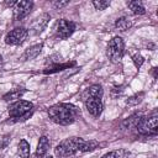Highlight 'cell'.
<instances>
[{
  "mask_svg": "<svg viewBox=\"0 0 158 158\" xmlns=\"http://www.w3.org/2000/svg\"><path fill=\"white\" fill-rule=\"evenodd\" d=\"M98 146L99 143L95 139L85 141L81 137H69L63 139L54 147V154L58 158H65V157H72L77 153L91 152Z\"/></svg>",
  "mask_w": 158,
  "mask_h": 158,
  "instance_id": "obj_1",
  "label": "cell"
},
{
  "mask_svg": "<svg viewBox=\"0 0 158 158\" xmlns=\"http://www.w3.org/2000/svg\"><path fill=\"white\" fill-rule=\"evenodd\" d=\"M48 117L57 125H62V126H68L72 125L80 115L79 109L73 105V104H68V102H59L56 105H52L48 110H47Z\"/></svg>",
  "mask_w": 158,
  "mask_h": 158,
  "instance_id": "obj_2",
  "label": "cell"
},
{
  "mask_svg": "<svg viewBox=\"0 0 158 158\" xmlns=\"http://www.w3.org/2000/svg\"><path fill=\"white\" fill-rule=\"evenodd\" d=\"M102 95H104L102 86L100 84H93L86 89L83 96L88 112L94 117H99L102 112V109H104Z\"/></svg>",
  "mask_w": 158,
  "mask_h": 158,
  "instance_id": "obj_3",
  "label": "cell"
},
{
  "mask_svg": "<svg viewBox=\"0 0 158 158\" xmlns=\"http://www.w3.org/2000/svg\"><path fill=\"white\" fill-rule=\"evenodd\" d=\"M33 104L26 100H16L11 102L7 107L10 118L14 121H25L31 117L33 112Z\"/></svg>",
  "mask_w": 158,
  "mask_h": 158,
  "instance_id": "obj_4",
  "label": "cell"
},
{
  "mask_svg": "<svg viewBox=\"0 0 158 158\" xmlns=\"http://www.w3.org/2000/svg\"><path fill=\"white\" fill-rule=\"evenodd\" d=\"M137 132L143 136H154L158 132V116L157 114H152L146 117H141L136 125Z\"/></svg>",
  "mask_w": 158,
  "mask_h": 158,
  "instance_id": "obj_5",
  "label": "cell"
},
{
  "mask_svg": "<svg viewBox=\"0 0 158 158\" xmlns=\"http://www.w3.org/2000/svg\"><path fill=\"white\" fill-rule=\"evenodd\" d=\"M125 53V42L120 36H115L109 41L106 47V56L112 63H118Z\"/></svg>",
  "mask_w": 158,
  "mask_h": 158,
  "instance_id": "obj_6",
  "label": "cell"
},
{
  "mask_svg": "<svg viewBox=\"0 0 158 158\" xmlns=\"http://www.w3.org/2000/svg\"><path fill=\"white\" fill-rule=\"evenodd\" d=\"M27 36H28V31L25 27H16L6 33L5 43L9 46H20L26 41Z\"/></svg>",
  "mask_w": 158,
  "mask_h": 158,
  "instance_id": "obj_7",
  "label": "cell"
},
{
  "mask_svg": "<svg viewBox=\"0 0 158 158\" xmlns=\"http://www.w3.org/2000/svg\"><path fill=\"white\" fill-rule=\"evenodd\" d=\"M75 27L77 25L73 21H69L67 19H60L57 22V27H56L57 36L62 40H67L73 35V32L75 31Z\"/></svg>",
  "mask_w": 158,
  "mask_h": 158,
  "instance_id": "obj_8",
  "label": "cell"
},
{
  "mask_svg": "<svg viewBox=\"0 0 158 158\" xmlns=\"http://www.w3.org/2000/svg\"><path fill=\"white\" fill-rule=\"evenodd\" d=\"M32 7H33L32 1H28V0L17 1L14 5V19L16 21H20V20L25 19L26 16L30 15V12L32 11Z\"/></svg>",
  "mask_w": 158,
  "mask_h": 158,
  "instance_id": "obj_9",
  "label": "cell"
},
{
  "mask_svg": "<svg viewBox=\"0 0 158 158\" xmlns=\"http://www.w3.org/2000/svg\"><path fill=\"white\" fill-rule=\"evenodd\" d=\"M77 63L75 62H68V63H54L51 64L49 67H47L46 69H43V74H53V73H58L62 72L64 69H69L72 67H74Z\"/></svg>",
  "mask_w": 158,
  "mask_h": 158,
  "instance_id": "obj_10",
  "label": "cell"
},
{
  "mask_svg": "<svg viewBox=\"0 0 158 158\" xmlns=\"http://www.w3.org/2000/svg\"><path fill=\"white\" fill-rule=\"evenodd\" d=\"M49 148V139L47 136H42L38 141V144H37V149H36V153L33 156V158H43L47 153Z\"/></svg>",
  "mask_w": 158,
  "mask_h": 158,
  "instance_id": "obj_11",
  "label": "cell"
},
{
  "mask_svg": "<svg viewBox=\"0 0 158 158\" xmlns=\"http://www.w3.org/2000/svg\"><path fill=\"white\" fill-rule=\"evenodd\" d=\"M49 19H51L49 14H43V15H41L40 17H37V19L33 21V23H32V30L35 31V33H41V32L44 30V27L47 26Z\"/></svg>",
  "mask_w": 158,
  "mask_h": 158,
  "instance_id": "obj_12",
  "label": "cell"
},
{
  "mask_svg": "<svg viewBox=\"0 0 158 158\" xmlns=\"http://www.w3.org/2000/svg\"><path fill=\"white\" fill-rule=\"evenodd\" d=\"M42 48H43V44H42V43L33 44V46L28 47V48L25 51V53H23V57H22L23 60H31V59H35V58L41 53Z\"/></svg>",
  "mask_w": 158,
  "mask_h": 158,
  "instance_id": "obj_13",
  "label": "cell"
},
{
  "mask_svg": "<svg viewBox=\"0 0 158 158\" xmlns=\"http://www.w3.org/2000/svg\"><path fill=\"white\" fill-rule=\"evenodd\" d=\"M26 93V89H22V88H19V89H12L10 90L9 93H6L4 96H2V100L4 101H16V100H20V98Z\"/></svg>",
  "mask_w": 158,
  "mask_h": 158,
  "instance_id": "obj_14",
  "label": "cell"
},
{
  "mask_svg": "<svg viewBox=\"0 0 158 158\" xmlns=\"http://www.w3.org/2000/svg\"><path fill=\"white\" fill-rule=\"evenodd\" d=\"M127 7L135 15H144L146 14V9L141 1H127Z\"/></svg>",
  "mask_w": 158,
  "mask_h": 158,
  "instance_id": "obj_15",
  "label": "cell"
},
{
  "mask_svg": "<svg viewBox=\"0 0 158 158\" xmlns=\"http://www.w3.org/2000/svg\"><path fill=\"white\" fill-rule=\"evenodd\" d=\"M131 26H132V22H131V21H130V19H128V17H126V16L118 17V19L115 21V27H116L117 30L122 31V32L127 31Z\"/></svg>",
  "mask_w": 158,
  "mask_h": 158,
  "instance_id": "obj_16",
  "label": "cell"
},
{
  "mask_svg": "<svg viewBox=\"0 0 158 158\" xmlns=\"http://www.w3.org/2000/svg\"><path fill=\"white\" fill-rule=\"evenodd\" d=\"M17 153L21 158H30V143L26 139H21L19 142Z\"/></svg>",
  "mask_w": 158,
  "mask_h": 158,
  "instance_id": "obj_17",
  "label": "cell"
},
{
  "mask_svg": "<svg viewBox=\"0 0 158 158\" xmlns=\"http://www.w3.org/2000/svg\"><path fill=\"white\" fill-rule=\"evenodd\" d=\"M143 98H144V93H143V91H139V93H137V94H135V95L130 96V98L126 100V104H127V105H130V106L138 105V104L143 100Z\"/></svg>",
  "mask_w": 158,
  "mask_h": 158,
  "instance_id": "obj_18",
  "label": "cell"
},
{
  "mask_svg": "<svg viewBox=\"0 0 158 158\" xmlns=\"http://www.w3.org/2000/svg\"><path fill=\"white\" fill-rule=\"evenodd\" d=\"M127 156V151L126 149H115V151H111L106 154H104L101 158H125Z\"/></svg>",
  "mask_w": 158,
  "mask_h": 158,
  "instance_id": "obj_19",
  "label": "cell"
},
{
  "mask_svg": "<svg viewBox=\"0 0 158 158\" xmlns=\"http://www.w3.org/2000/svg\"><path fill=\"white\" fill-rule=\"evenodd\" d=\"M141 117H142V116H139L138 114H135V115L127 117V118L123 121V126L127 127V128H130V127H136V125H137V122L139 121Z\"/></svg>",
  "mask_w": 158,
  "mask_h": 158,
  "instance_id": "obj_20",
  "label": "cell"
},
{
  "mask_svg": "<svg viewBox=\"0 0 158 158\" xmlns=\"http://www.w3.org/2000/svg\"><path fill=\"white\" fill-rule=\"evenodd\" d=\"M93 6L96 10H105L106 7L110 6V1L109 0H94L93 1Z\"/></svg>",
  "mask_w": 158,
  "mask_h": 158,
  "instance_id": "obj_21",
  "label": "cell"
},
{
  "mask_svg": "<svg viewBox=\"0 0 158 158\" xmlns=\"http://www.w3.org/2000/svg\"><path fill=\"white\" fill-rule=\"evenodd\" d=\"M132 60H133V64H135V67H136L137 69L141 68L142 64L144 63V58H143V56H141L139 53L133 54V56H132Z\"/></svg>",
  "mask_w": 158,
  "mask_h": 158,
  "instance_id": "obj_22",
  "label": "cell"
},
{
  "mask_svg": "<svg viewBox=\"0 0 158 158\" xmlns=\"http://www.w3.org/2000/svg\"><path fill=\"white\" fill-rule=\"evenodd\" d=\"M69 4V1H53L52 2V5L56 7V9H60V7H63V6H67Z\"/></svg>",
  "mask_w": 158,
  "mask_h": 158,
  "instance_id": "obj_23",
  "label": "cell"
},
{
  "mask_svg": "<svg viewBox=\"0 0 158 158\" xmlns=\"http://www.w3.org/2000/svg\"><path fill=\"white\" fill-rule=\"evenodd\" d=\"M10 142V138L6 136V137H4L1 141H0V149H4L6 146H7V143Z\"/></svg>",
  "mask_w": 158,
  "mask_h": 158,
  "instance_id": "obj_24",
  "label": "cell"
},
{
  "mask_svg": "<svg viewBox=\"0 0 158 158\" xmlns=\"http://www.w3.org/2000/svg\"><path fill=\"white\" fill-rule=\"evenodd\" d=\"M4 70V59H2V56L0 54V73Z\"/></svg>",
  "mask_w": 158,
  "mask_h": 158,
  "instance_id": "obj_25",
  "label": "cell"
},
{
  "mask_svg": "<svg viewBox=\"0 0 158 158\" xmlns=\"http://www.w3.org/2000/svg\"><path fill=\"white\" fill-rule=\"evenodd\" d=\"M153 78L157 79V68H153Z\"/></svg>",
  "mask_w": 158,
  "mask_h": 158,
  "instance_id": "obj_26",
  "label": "cell"
},
{
  "mask_svg": "<svg viewBox=\"0 0 158 158\" xmlns=\"http://www.w3.org/2000/svg\"><path fill=\"white\" fill-rule=\"evenodd\" d=\"M43 158H53V157H52V156H44Z\"/></svg>",
  "mask_w": 158,
  "mask_h": 158,
  "instance_id": "obj_27",
  "label": "cell"
},
{
  "mask_svg": "<svg viewBox=\"0 0 158 158\" xmlns=\"http://www.w3.org/2000/svg\"><path fill=\"white\" fill-rule=\"evenodd\" d=\"M65 158H70V157H65Z\"/></svg>",
  "mask_w": 158,
  "mask_h": 158,
  "instance_id": "obj_28",
  "label": "cell"
}]
</instances>
